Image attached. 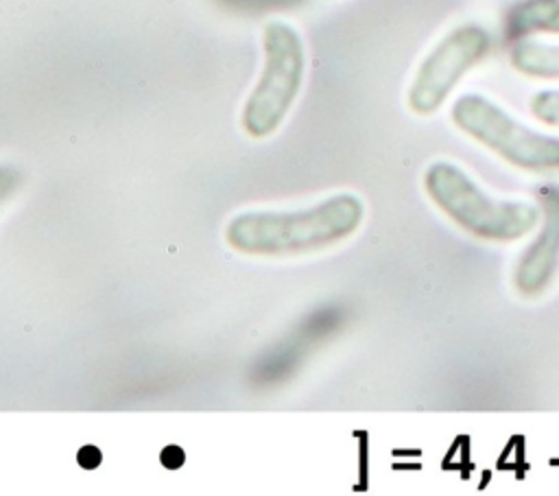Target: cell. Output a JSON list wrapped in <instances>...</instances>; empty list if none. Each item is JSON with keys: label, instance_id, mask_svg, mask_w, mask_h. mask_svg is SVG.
<instances>
[{"label": "cell", "instance_id": "obj_4", "mask_svg": "<svg viewBox=\"0 0 559 496\" xmlns=\"http://www.w3.org/2000/svg\"><path fill=\"white\" fill-rule=\"evenodd\" d=\"M450 118L459 131L515 168L559 170V138L526 127L487 96H459L450 107Z\"/></svg>", "mask_w": 559, "mask_h": 496}, {"label": "cell", "instance_id": "obj_6", "mask_svg": "<svg viewBox=\"0 0 559 496\" xmlns=\"http://www.w3.org/2000/svg\"><path fill=\"white\" fill-rule=\"evenodd\" d=\"M539 205L542 227L513 271V284L522 297L544 293L559 267V186H546L539 192Z\"/></svg>", "mask_w": 559, "mask_h": 496}, {"label": "cell", "instance_id": "obj_5", "mask_svg": "<svg viewBox=\"0 0 559 496\" xmlns=\"http://www.w3.org/2000/svg\"><path fill=\"white\" fill-rule=\"evenodd\" d=\"M489 50L491 35L478 24H461L448 31L417 68L406 94L408 109L417 116L435 114Z\"/></svg>", "mask_w": 559, "mask_h": 496}, {"label": "cell", "instance_id": "obj_12", "mask_svg": "<svg viewBox=\"0 0 559 496\" xmlns=\"http://www.w3.org/2000/svg\"><path fill=\"white\" fill-rule=\"evenodd\" d=\"M100 450L96 448V446H83L81 450H79V454H76V461H79V465L81 468H85V470H94L98 463H100Z\"/></svg>", "mask_w": 559, "mask_h": 496}, {"label": "cell", "instance_id": "obj_2", "mask_svg": "<svg viewBox=\"0 0 559 496\" xmlns=\"http://www.w3.org/2000/svg\"><path fill=\"white\" fill-rule=\"evenodd\" d=\"M424 190L450 221L480 240L513 243L539 223L537 205L493 199L465 170L450 162L439 160L426 168Z\"/></svg>", "mask_w": 559, "mask_h": 496}, {"label": "cell", "instance_id": "obj_9", "mask_svg": "<svg viewBox=\"0 0 559 496\" xmlns=\"http://www.w3.org/2000/svg\"><path fill=\"white\" fill-rule=\"evenodd\" d=\"M531 114L546 127L559 129V90H542L531 98Z\"/></svg>", "mask_w": 559, "mask_h": 496}, {"label": "cell", "instance_id": "obj_3", "mask_svg": "<svg viewBox=\"0 0 559 496\" xmlns=\"http://www.w3.org/2000/svg\"><path fill=\"white\" fill-rule=\"evenodd\" d=\"M262 50L260 79L240 114V125L251 138H266L284 122L306 74V48L290 24L269 22L262 31Z\"/></svg>", "mask_w": 559, "mask_h": 496}, {"label": "cell", "instance_id": "obj_7", "mask_svg": "<svg viewBox=\"0 0 559 496\" xmlns=\"http://www.w3.org/2000/svg\"><path fill=\"white\" fill-rule=\"evenodd\" d=\"M533 35H559V0H515L504 13V37L515 42Z\"/></svg>", "mask_w": 559, "mask_h": 496}, {"label": "cell", "instance_id": "obj_11", "mask_svg": "<svg viewBox=\"0 0 559 496\" xmlns=\"http://www.w3.org/2000/svg\"><path fill=\"white\" fill-rule=\"evenodd\" d=\"M17 186V175L9 166H0V203L15 190Z\"/></svg>", "mask_w": 559, "mask_h": 496}, {"label": "cell", "instance_id": "obj_1", "mask_svg": "<svg viewBox=\"0 0 559 496\" xmlns=\"http://www.w3.org/2000/svg\"><path fill=\"white\" fill-rule=\"evenodd\" d=\"M365 216L356 194H334L295 212H247L227 229V243L251 256H295L332 247L352 236Z\"/></svg>", "mask_w": 559, "mask_h": 496}, {"label": "cell", "instance_id": "obj_10", "mask_svg": "<svg viewBox=\"0 0 559 496\" xmlns=\"http://www.w3.org/2000/svg\"><path fill=\"white\" fill-rule=\"evenodd\" d=\"M159 461H162L164 468L177 470V468L186 461V454H183V450H181L179 446H166V448L162 450V454H159Z\"/></svg>", "mask_w": 559, "mask_h": 496}, {"label": "cell", "instance_id": "obj_8", "mask_svg": "<svg viewBox=\"0 0 559 496\" xmlns=\"http://www.w3.org/2000/svg\"><path fill=\"white\" fill-rule=\"evenodd\" d=\"M509 61L515 72L533 79H559V44L535 39L515 42Z\"/></svg>", "mask_w": 559, "mask_h": 496}]
</instances>
